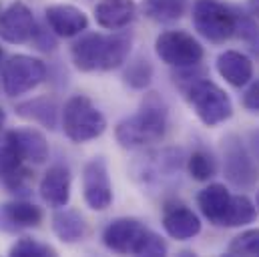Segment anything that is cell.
<instances>
[{"mask_svg":"<svg viewBox=\"0 0 259 257\" xmlns=\"http://www.w3.org/2000/svg\"><path fill=\"white\" fill-rule=\"evenodd\" d=\"M131 49L133 34L129 30L121 28L113 34L87 32L70 47V59L80 72H107L127 63Z\"/></svg>","mask_w":259,"mask_h":257,"instance_id":"1","label":"cell"},{"mask_svg":"<svg viewBox=\"0 0 259 257\" xmlns=\"http://www.w3.org/2000/svg\"><path fill=\"white\" fill-rule=\"evenodd\" d=\"M163 229L169 237L177 241L193 239L201 233V219L193 209H189L183 203H173L163 209Z\"/></svg>","mask_w":259,"mask_h":257,"instance_id":"12","label":"cell"},{"mask_svg":"<svg viewBox=\"0 0 259 257\" xmlns=\"http://www.w3.org/2000/svg\"><path fill=\"white\" fill-rule=\"evenodd\" d=\"M257 219V207L255 203L245 195H231L229 211L225 215L223 227H243Z\"/></svg>","mask_w":259,"mask_h":257,"instance_id":"24","label":"cell"},{"mask_svg":"<svg viewBox=\"0 0 259 257\" xmlns=\"http://www.w3.org/2000/svg\"><path fill=\"white\" fill-rule=\"evenodd\" d=\"M12 257H53L57 255V249L49 243H42L32 237H20L8 251Z\"/></svg>","mask_w":259,"mask_h":257,"instance_id":"28","label":"cell"},{"mask_svg":"<svg viewBox=\"0 0 259 257\" xmlns=\"http://www.w3.org/2000/svg\"><path fill=\"white\" fill-rule=\"evenodd\" d=\"M151 78H153V64L147 57L139 55L137 59H133L129 63V66L125 68V74H123V80L125 84L135 89V91H143L151 84Z\"/></svg>","mask_w":259,"mask_h":257,"instance_id":"26","label":"cell"},{"mask_svg":"<svg viewBox=\"0 0 259 257\" xmlns=\"http://www.w3.org/2000/svg\"><path fill=\"white\" fill-rule=\"evenodd\" d=\"M187 105L193 109L197 119L207 127H217L231 119L233 103L229 95L213 80L201 76L181 89Z\"/></svg>","mask_w":259,"mask_h":257,"instance_id":"3","label":"cell"},{"mask_svg":"<svg viewBox=\"0 0 259 257\" xmlns=\"http://www.w3.org/2000/svg\"><path fill=\"white\" fill-rule=\"evenodd\" d=\"M227 251L231 255H259V229H247L235 235Z\"/></svg>","mask_w":259,"mask_h":257,"instance_id":"29","label":"cell"},{"mask_svg":"<svg viewBox=\"0 0 259 257\" xmlns=\"http://www.w3.org/2000/svg\"><path fill=\"white\" fill-rule=\"evenodd\" d=\"M14 135L18 139V143H20V151L24 155V161H30L34 165H42L49 159V155H51L49 141H47V137L38 128H14Z\"/></svg>","mask_w":259,"mask_h":257,"instance_id":"21","label":"cell"},{"mask_svg":"<svg viewBox=\"0 0 259 257\" xmlns=\"http://www.w3.org/2000/svg\"><path fill=\"white\" fill-rule=\"evenodd\" d=\"M16 115L47 128H57V123H59V107L49 97H38V99L20 103L16 107Z\"/></svg>","mask_w":259,"mask_h":257,"instance_id":"20","label":"cell"},{"mask_svg":"<svg viewBox=\"0 0 259 257\" xmlns=\"http://www.w3.org/2000/svg\"><path fill=\"white\" fill-rule=\"evenodd\" d=\"M42 223V209L28 201H10L0 205V229L16 233L20 229H32Z\"/></svg>","mask_w":259,"mask_h":257,"instance_id":"14","label":"cell"},{"mask_svg":"<svg viewBox=\"0 0 259 257\" xmlns=\"http://www.w3.org/2000/svg\"><path fill=\"white\" fill-rule=\"evenodd\" d=\"M24 155L20 151V143L14 135V131H2L0 133V175L8 177L22 169Z\"/></svg>","mask_w":259,"mask_h":257,"instance_id":"23","label":"cell"},{"mask_svg":"<svg viewBox=\"0 0 259 257\" xmlns=\"http://www.w3.org/2000/svg\"><path fill=\"white\" fill-rule=\"evenodd\" d=\"M4 123H6V113H4V109L0 107V133H2V128H4Z\"/></svg>","mask_w":259,"mask_h":257,"instance_id":"33","label":"cell"},{"mask_svg":"<svg viewBox=\"0 0 259 257\" xmlns=\"http://www.w3.org/2000/svg\"><path fill=\"white\" fill-rule=\"evenodd\" d=\"M45 18L55 36L72 38L89 28V16L74 4H51L45 8Z\"/></svg>","mask_w":259,"mask_h":257,"instance_id":"11","label":"cell"},{"mask_svg":"<svg viewBox=\"0 0 259 257\" xmlns=\"http://www.w3.org/2000/svg\"><path fill=\"white\" fill-rule=\"evenodd\" d=\"M169 127V109L157 93H149L139 111L115 127V139L123 149H141L159 143Z\"/></svg>","mask_w":259,"mask_h":257,"instance_id":"2","label":"cell"},{"mask_svg":"<svg viewBox=\"0 0 259 257\" xmlns=\"http://www.w3.org/2000/svg\"><path fill=\"white\" fill-rule=\"evenodd\" d=\"M255 207H257V211H259V191H257V195H255Z\"/></svg>","mask_w":259,"mask_h":257,"instance_id":"34","label":"cell"},{"mask_svg":"<svg viewBox=\"0 0 259 257\" xmlns=\"http://www.w3.org/2000/svg\"><path fill=\"white\" fill-rule=\"evenodd\" d=\"M145 225L135 217L113 219L103 229V245L115 253H133Z\"/></svg>","mask_w":259,"mask_h":257,"instance_id":"13","label":"cell"},{"mask_svg":"<svg viewBox=\"0 0 259 257\" xmlns=\"http://www.w3.org/2000/svg\"><path fill=\"white\" fill-rule=\"evenodd\" d=\"M243 107L251 113H259V80H255L243 95Z\"/></svg>","mask_w":259,"mask_h":257,"instance_id":"30","label":"cell"},{"mask_svg":"<svg viewBox=\"0 0 259 257\" xmlns=\"http://www.w3.org/2000/svg\"><path fill=\"white\" fill-rule=\"evenodd\" d=\"M38 193L42 201L55 209L66 207L70 201V169L66 165H51L40 179Z\"/></svg>","mask_w":259,"mask_h":257,"instance_id":"15","label":"cell"},{"mask_svg":"<svg viewBox=\"0 0 259 257\" xmlns=\"http://www.w3.org/2000/svg\"><path fill=\"white\" fill-rule=\"evenodd\" d=\"M0 57H2V47H0Z\"/></svg>","mask_w":259,"mask_h":257,"instance_id":"35","label":"cell"},{"mask_svg":"<svg viewBox=\"0 0 259 257\" xmlns=\"http://www.w3.org/2000/svg\"><path fill=\"white\" fill-rule=\"evenodd\" d=\"M249 153L259 167V131H251V135H249Z\"/></svg>","mask_w":259,"mask_h":257,"instance_id":"31","label":"cell"},{"mask_svg":"<svg viewBox=\"0 0 259 257\" xmlns=\"http://www.w3.org/2000/svg\"><path fill=\"white\" fill-rule=\"evenodd\" d=\"M167 251H169V247H167L165 239L159 233H155L153 229L145 227L141 237H139V241H137V245H135V249H133V255L159 257L167 255Z\"/></svg>","mask_w":259,"mask_h":257,"instance_id":"27","label":"cell"},{"mask_svg":"<svg viewBox=\"0 0 259 257\" xmlns=\"http://www.w3.org/2000/svg\"><path fill=\"white\" fill-rule=\"evenodd\" d=\"M187 0H143L141 10L143 14L159 24H171L185 14Z\"/></svg>","mask_w":259,"mask_h":257,"instance_id":"22","label":"cell"},{"mask_svg":"<svg viewBox=\"0 0 259 257\" xmlns=\"http://www.w3.org/2000/svg\"><path fill=\"white\" fill-rule=\"evenodd\" d=\"M34 30H36L34 14L24 2L16 0L0 12V38L4 42L10 45L30 42Z\"/></svg>","mask_w":259,"mask_h":257,"instance_id":"10","label":"cell"},{"mask_svg":"<svg viewBox=\"0 0 259 257\" xmlns=\"http://www.w3.org/2000/svg\"><path fill=\"white\" fill-rule=\"evenodd\" d=\"M247 8H249L251 16L259 20V0H247Z\"/></svg>","mask_w":259,"mask_h":257,"instance_id":"32","label":"cell"},{"mask_svg":"<svg viewBox=\"0 0 259 257\" xmlns=\"http://www.w3.org/2000/svg\"><path fill=\"white\" fill-rule=\"evenodd\" d=\"M53 231L63 243H78L87 235V221L78 211L61 207L53 215Z\"/></svg>","mask_w":259,"mask_h":257,"instance_id":"19","label":"cell"},{"mask_svg":"<svg viewBox=\"0 0 259 257\" xmlns=\"http://www.w3.org/2000/svg\"><path fill=\"white\" fill-rule=\"evenodd\" d=\"M229 203H231V193L223 183H209L197 195V207L201 215L211 225L217 227H223L225 215L229 211Z\"/></svg>","mask_w":259,"mask_h":257,"instance_id":"16","label":"cell"},{"mask_svg":"<svg viewBox=\"0 0 259 257\" xmlns=\"http://www.w3.org/2000/svg\"><path fill=\"white\" fill-rule=\"evenodd\" d=\"M223 173L231 185L237 189H249L257 183L259 167L251 157L249 149L237 135H227L223 139Z\"/></svg>","mask_w":259,"mask_h":257,"instance_id":"7","label":"cell"},{"mask_svg":"<svg viewBox=\"0 0 259 257\" xmlns=\"http://www.w3.org/2000/svg\"><path fill=\"white\" fill-rule=\"evenodd\" d=\"M215 68L231 87H245L253 78V63L239 51H225L217 57Z\"/></svg>","mask_w":259,"mask_h":257,"instance_id":"18","label":"cell"},{"mask_svg":"<svg viewBox=\"0 0 259 257\" xmlns=\"http://www.w3.org/2000/svg\"><path fill=\"white\" fill-rule=\"evenodd\" d=\"M155 53L163 63L175 66V68L197 66L203 61V55H205L201 42L185 30L161 32L155 40Z\"/></svg>","mask_w":259,"mask_h":257,"instance_id":"8","label":"cell"},{"mask_svg":"<svg viewBox=\"0 0 259 257\" xmlns=\"http://www.w3.org/2000/svg\"><path fill=\"white\" fill-rule=\"evenodd\" d=\"M187 171L195 181H209L217 175V161L207 149H195L187 159Z\"/></svg>","mask_w":259,"mask_h":257,"instance_id":"25","label":"cell"},{"mask_svg":"<svg viewBox=\"0 0 259 257\" xmlns=\"http://www.w3.org/2000/svg\"><path fill=\"white\" fill-rule=\"evenodd\" d=\"M61 123L65 135L72 143H87L101 137L107 128L105 115L84 95H74L61 111Z\"/></svg>","mask_w":259,"mask_h":257,"instance_id":"4","label":"cell"},{"mask_svg":"<svg viewBox=\"0 0 259 257\" xmlns=\"http://www.w3.org/2000/svg\"><path fill=\"white\" fill-rule=\"evenodd\" d=\"M2 91L8 97H20L34 91L47 78V64L30 55H12L2 64Z\"/></svg>","mask_w":259,"mask_h":257,"instance_id":"6","label":"cell"},{"mask_svg":"<svg viewBox=\"0 0 259 257\" xmlns=\"http://www.w3.org/2000/svg\"><path fill=\"white\" fill-rule=\"evenodd\" d=\"M191 20L195 30L213 45H221L235 36L237 12L221 0H195Z\"/></svg>","mask_w":259,"mask_h":257,"instance_id":"5","label":"cell"},{"mask_svg":"<svg viewBox=\"0 0 259 257\" xmlns=\"http://www.w3.org/2000/svg\"><path fill=\"white\" fill-rule=\"evenodd\" d=\"M82 199L93 211H107L113 203V183L103 157H93L82 167Z\"/></svg>","mask_w":259,"mask_h":257,"instance_id":"9","label":"cell"},{"mask_svg":"<svg viewBox=\"0 0 259 257\" xmlns=\"http://www.w3.org/2000/svg\"><path fill=\"white\" fill-rule=\"evenodd\" d=\"M137 18V4L133 0H101L95 6V20L101 28L121 30Z\"/></svg>","mask_w":259,"mask_h":257,"instance_id":"17","label":"cell"}]
</instances>
